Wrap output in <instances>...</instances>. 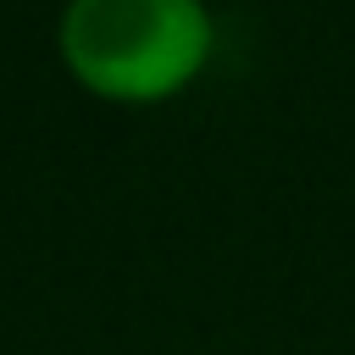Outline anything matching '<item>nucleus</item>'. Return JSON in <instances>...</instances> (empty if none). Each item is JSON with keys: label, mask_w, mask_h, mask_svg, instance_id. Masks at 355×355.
Segmentation results:
<instances>
[{"label": "nucleus", "mask_w": 355, "mask_h": 355, "mask_svg": "<svg viewBox=\"0 0 355 355\" xmlns=\"http://www.w3.org/2000/svg\"><path fill=\"white\" fill-rule=\"evenodd\" d=\"M211 55L200 0H67L61 61L100 100H166Z\"/></svg>", "instance_id": "nucleus-1"}]
</instances>
